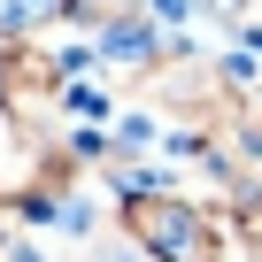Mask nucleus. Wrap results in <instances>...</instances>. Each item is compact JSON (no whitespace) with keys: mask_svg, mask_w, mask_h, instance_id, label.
I'll use <instances>...</instances> for the list:
<instances>
[{"mask_svg":"<svg viewBox=\"0 0 262 262\" xmlns=\"http://www.w3.org/2000/svg\"><path fill=\"white\" fill-rule=\"evenodd\" d=\"M123 185V231L131 247H147L155 262H216V224L201 208H185L178 193H162V178H116Z\"/></svg>","mask_w":262,"mask_h":262,"instance_id":"obj_1","label":"nucleus"},{"mask_svg":"<svg viewBox=\"0 0 262 262\" xmlns=\"http://www.w3.org/2000/svg\"><path fill=\"white\" fill-rule=\"evenodd\" d=\"M54 16H70V0H0V39H31Z\"/></svg>","mask_w":262,"mask_h":262,"instance_id":"obj_2","label":"nucleus"},{"mask_svg":"<svg viewBox=\"0 0 262 262\" xmlns=\"http://www.w3.org/2000/svg\"><path fill=\"white\" fill-rule=\"evenodd\" d=\"M239 239H247V247H254V262H262V193L239 208Z\"/></svg>","mask_w":262,"mask_h":262,"instance_id":"obj_3","label":"nucleus"}]
</instances>
